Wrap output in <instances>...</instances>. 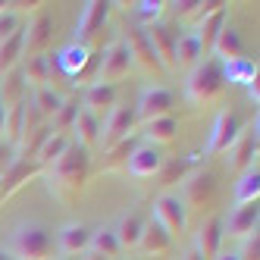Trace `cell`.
Segmentation results:
<instances>
[{"label":"cell","instance_id":"obj_1","mask_svg":"<svg viewBox=\"0 0 260 260\" xmlns=\"http://www.w3.org/2000/svg\"><path fill=\"white\" fill-rule=\"evenodd\" d=\"M44 176H47V188L57 201H66L72 204L82 188L88 185V176H91V151L79 144H69L66 154L57 157L50 166H44Z\"/></svg>","mask_w":260,"mask_h":260},{"label":"cell","instance_id":"obj_2","mask_svg":"<svg viewBox=\"0 0 260 260\" xmlns=\"http://www.w3.org/2000/svg\"><path fill=\"white\" fill-rule=\"evenodd\" d=\"M226 94V76H222V63L216 57L201 60L191 72L188 82H185V98L198 107H210Z\"/></svg>","mask_w":260,"mask_h":260},{"label":"cell","instance_id":"obj_3","mask_svg":"<svg viewBox=\"0 0 260 260\" xmlns=\"http://www.w3.org/2000/svg\"><path fill=\"white\" fill-rule=\"evenodd\" d=\"M13 260H50L57 245H53V232L44 222H19L10 235V248Z\"/></svg>","mask_w":260,"mask_h":260},{"label":"cell","instance_id":"obj_4","mask_svg":"<svg viewBox=\"0 0 260 260\" xmlns=\"http://www.w3.org/2000/svg\"><path fill=\"white\" fill-rule=\"evenodd\" d=\"M173 91L170 88H163V85H147L141 94H138V104L132 107L135 110V119L141 125L147 122H154V119H163V116H173Z\"/></svg>","mask_w":260,"mask_h":260},{"label":"cell","instance_id":"obj_5","mask_svg":"<svg viewBox=\"0 0 260 260\" xmlns=\"http://www.w3.org/2000/svg\"><path fill=\"white\" fill-rule=\"evenodd\" d=\"M135 125H138V119H135V110L132 107H113L107 113V122H101V147L104 151H110V147H116L119 141H125V138H132L135 135Z\"/></svg>","mask_w":260,"mask_h":260},{"label":"cell","instance_id":"obj_6","mask_svg":"<svg viewBox=\"0 0 260 260\" xmlns=\"http://www.w3.org/2000/svg\"><path fill=\"white\" fill-rule=\"evenodd\" d=\"M151 216H154L173 238L188 229V210H185V204H182L179 194H173V191H163V194L154 201V213H151Z\"/></svg>","mask_w":260,"mask_h":260},{"label":"cell","instance_id":"obj_7","mask_svg":"<svg viewBox=\"0 0 260 260\" xmlns=\"http://www.w3.org/2000/svg\"><path fill=\"white\" fill-rule=\"evenodd\" d=\"M50 38H53V19H50L47 13H41V10L31 13L25 28H22V60L41 57L44 47L50 44Z\"/></svg>","mask_w":260,"mask_h":260},{"label":"cell","instance_id":"obj_8","mask_svg":"<svg viewBox=\"0 0 260 260\" xmlns=\"http://www.w3.org/2000/svg\"><path fill=\"white\" fill-rule=\"evenodd\" d=\"M128 72H132V60H128V50L119 41H113L104 53H101V60H98V82L101 85H116L122 82Z\"/></svg>","mask_w":260,"mask_h":260},{"label":"cell","instance_id":"obj_9","mask_svg":"<svg viewBox=\"0 0 260 260\" xmlns=\"http://www.w3.org/2000/svg\"><path fill=\"white\" fill-rule=\"evenodd\" d=\"M110 7H113V4H107V0H88V4L82 7L79 25H76V44L91 47V41L104 31V25L110 19Z\"/></svg>","mask_w":260,"mask_h":260},{"label":"cell","instance_id":"obj_10","mask_svg":"<svg viewBox=\"0 0 260 260\" xmlns=\"http://www.w3.org/2000/svg\"><path fill=\"white\" fill-rule=\"evenodd\" d=\"M216 194V176L213 173H194L182 182L179 188V201L185 204V210H198V207H207Z\"/></svg>","mask_w":260,"mask_h":260},{"label":"cell","instance_id":"obj_11","mask_svg":"<svg viewBox=\"0 0 260 260\" xmlns=\"http://www.w3.org/2000/svg\"><path fill=\"white\" fill-rule=\"evenodd\" d=\"M144 35H147V41H151V50H154L160 69L163 72H176V38L179 35L173 31V25L154 22V25L144 28Z\"/></svg>","mask_w":260,"mask_h":260},{"label":"cell","instance_id":"obj_12","mask_svg":"<svg viewBox=\"0 0 260 260\" xmlns=\"http://www.w3.org/2000/svg\"><path fill=\"white\" fill-rule=\"evenodd\" d=\"M53 63H57V69L63 72V76H69V79H76L79 85H82V79H85V72L94 66V50L91 47H85V44H66L57 57H53Z\"/></svg>","mask_w":260,"mask_h":260},{"label":"cell","instance_id":"obj_13","mask_svg":"<svg viewBox=\"0 0 260 260\" xmlns=\"http://www.w3.org/2000/svg\"><path fill=\"white\" fill-rule=\"evenodd\" d=\"M226 166L235 173H245L251 166H257V122H254V128H241L238 138L229 144Z\"/></svg>","mask_w":260,"mask_h":260},{"label":"cell","instance_id":"obj_14","mask_svg":"<svg viewBox=\"0 0 260 260\" xmlns=\"http://www.w3.org/2000/svg\"><path fill=\"white\" fill-rule=\"evenodd\" d=\"M241 132V122L238 116L232 113V110H222V113L213 119L210 125V138H207V157H219V154H226L229 151V144L238 138Z\"/></svg>","mask_w":260,"mask_h":260},{"label":"cell","instance_id":"obj_15","mask_svg":"<svg viewBox=\"0 0 260 260\" xmlns=\"http://www.w3.org/2000/svg\"><path fill=\"white\" fill-rule=\"evenodd\" d=\"M125 50H128V60H132V69L138 66L141 72H160V63L154 57V50H151V41H147V35L141 25H132L125 31V38H122Z\"/></svg>","mask_w":260,"mask_h":260},{"label":"cell","instance_id":"obj_16","mask_svg":"<svg viewBox=\"0 0 260 260\" xmlns=\"http://www.w3.org/2000/svg\"><path fill=\"white\" fill-rule=\"evenodd\" d=\"M160 166H163V154H160V147L154 144H138L132 157H128L125 163V173L132 176V179H154L160 173Z\"/></svg>","mask_w":260,"mask_h":260},{"label":"cell","instance_id":"obj_17","mask_svg":"<svg viewBox=\"0 0 260 260\" xmlns=\"http://www.w3.org/2000/svg\"><path fill=\"white\" fill-rule=\"evenodd\" d=\"M257 226H260L257 204H245V207H235L229 216H222V235H229V238H245L257 232Z\"/></svg>","mask_w":260,"mask_h":260},{"label":"cell","instance_id":"obj_18","mask_svg":"<svg viewBox=\"0 0 260 260\" xmlns=\"http://www.w3.org/2000/svg\"><path fill=\"white\" fill-rule=\"evenodd\" d=\"M198 166H201V154H185V157H176V160H163L160 166V188H173V185H182L188 176L198 173Z\"/></svg>","mask_w":260,"mask_h":260},{"label":"cell","instance_id":"obj_19","mask_svg":"<svg viewBox=\"0 0 260 260\" xmlns=\"http://www.w3.org/2000/svg\"><path fill=\"white\" fill-rule=\"evenodd\" d=\"M173 241H176V238L151 216V219L144 222V232H141V238H138V251H141L144 257H163V254L173 251Z\"/></svg>","mask_w":260,"mask_h":260},{"label":"cell","instance_id":"obj_20","mask_svg":"<svg viewBox=\"0 0 260 260\" xmlns=\"http://www.w3.org/2000/svg\"><path fill=\"white\" fill-rule=\"evenodd\" d=\"M222 216L213 213L210 219H204L201 222V229H198V238H194V251L204 257V260H213L222 248Z\"/></svg>","mask_w":260,"mask_h":260},{"label":"cell","instance_id":"obj_21","mask_svg":"<svg viewBox=\"0 0 260 260\" xmlns=\"http://www.w3.org/2000/svg\"><path fill=\"white\" fill-rule=\"evenodd\" d=\"M91 226H85V222H69V226H63L57 232V238H53V245H57L60 254H85L88 245H91Z\"/></svg>","mask_w":260,"mask_h":260},{"label":"cell","instance_id":"obj_22","mask_svg":"<svg viewBox=\"0 0 260 260\" xmlns=\"http://www.w3.org/2000/svg\"><path fill=\"white\" fill-rule=\"evenodd\" d=\"M144 222H147V216H144L141 210H128V213H122V216H119L113 235H116V241H119L122 254L138 248V238H141V232H144Z\"/></svg>","mask_w":260,"mask_h":260},{"label":"cell","instance_id":"obj_23","mask_svg":"<svg viewBox=\"0 0 260 260\" xmlns=\"http://www.w3.org/2000/svg\"><path fill=\"white\" fill-rule=\"evenodd\" d=\"M116 107V85H101V82H91L85 88V98H82V110L88 113H110V110Z\"/></svg>","mask_w":260,"mask_h":260},{"label":"cell","instance_id":"obj_24","mask_svg":"<svg viewBox=\"0 0 260 260\" xmlns=\"http://www.w3.org/2000/svg\"><path fill=\"white\" fill-rule=\"evenodd\" d=\"M72 132H76L72 135V144L91 151V147L101 141V116H94V113H88V110L79 107V116H76V122H72Z\"/></svg>","mask_w":260,"mask_h":260},{"label":"cell","instance_id":"obj_25","mask_svg":"<svg viewBox=\"0 0 260 260\" xmlns=\"http://www.w3.org/2000/svg\"><path fill=\"white\" fill-rule=\"evenodd\" d=\"M226 22H229V10H226V7L216 10L213 16H207V19H201V22H198L194 38H198V44H201V53H204V57H207V53L213 50V44H216V38H219V31L226 28Z\"/></svg>","mask_w":260,"mask_h":260},{"label":"cell","instance_id":"obj_26","mask_svg":"<svg viewBox=\"0 0 260 260\" xmlns=\"http://www.w3.org/2000/svg\"><path fill=\"white\" fill-rule=\"evenodd\" d=\"M19 72H22V79H25V85L31 91L44 88L53 79V57H47V53H41V57H28V60H22Z\"/></svg>","mask_w":260,"mask_h":260},{"label":"cell","instance_id":"obj_27","mask_svg":"<svg viewBox=\"0 0 260 260\" xmlns=\"http://www.w3.org/2000/svg\"><path fill=\"white\" fill-rule=\"evenodd\" d=\"M41 173H44V170H41L38 160H16V163L10 166V173L4 176V194H0V198H10L13 191H19L28 179L41 176Z\"/></svg>","mask_w":260,"mask_h":260},{"label":"cell","instance_id":"obj_28","mask_svg":"<svg viewBox=\"0 0 260 260\" xmlns=\"http://www.w3.org/2000/svg\"><path fill=\"white\" fill-rule=\"evenodd\" d=\"M204 60L201 44L194 38V31H185L176 38V72H191L198 63Z\"/></svg>","mask_w":260,"mask_h":260},{"label":"cell","instance_id":"obj_29","mask_svg":"<svg viewBox=\"0 0 260 260\" xmlns=\"http://www.w3.org/2000/svg\"><path fill=\"white\" fill-rule=\"evenodd\" d=\"M25 91H28V85H25V79H22L19 66L0 76V104H4V110L22 104V101H25Z\"/></svg>","mask_w":260,"mask_h":260},{"label":"cell","instance_id":"obj_30","mask_svg":"<svg viewBox=\"0 0 260 260\" xmlns=\"http://www.w3.org/2000/svg\"><path fill=\"white\" fill-rule=\"evenodd\" d=\"M210 53H216V60H219V63L241 60V57H245V44H241V35L226 22V28L219 31V38H216V44H213Z\"/></svg>","mask_w":260,"mask_h":260},{"label":"cell","instance_id":"obj_31","mask_svg":"<svg viewBox=\"0 0 260 260\" xmlns=\"http://www.w3.org/2000/svg\"><path fill=\"white\" fill-rule=\"evenodd\" d=\"M141 135L147 138V144H154V147H160V144H173L176 135H179V122H176V116L154 119V122L141 125Z\"/></svg>","mask_w":260,"mask_h":260},{"label":"cell","instance_id":"obj_32","mask_svg":"<svg viewBox=\"0 0 260 260\" xmlns=\"http://www.w3.org/2000/svg\"><path fill=\"white\" fill-rule=\"evenodd\" d=\"M222 76H226V85H251L257 82V60H232V63H222Z\"/></svg>","mask_w":260,"mask_h":260},{"label":"cell","instance_id":"obj_33","mask_svg":"<svg viewBox=\"0 0 260 260\" xmlns=\"http://www.w3.org/2000/svg\"><path fill=\"white\" fill-rule=\"evenodd\" d=\"M88 251L101 254L104 260H119V257H122V248H119V241H116L113 229H107V226H101V229L91 232V245H88Z\"/></svg>","mask_w":260,"mask_h":260},{"label":"cell","instance_id":"obj_34","mask_svg":"<svg viewBox=\"0 0 260 260\" xmlns=\"http://www.w3.org/2000/svg\"><path fill=\"white\" fill-rule=\"evenodd\" d=\"M260 201V170L251 166V170L241 173L238 185H235V204L245 207V204H257Z\"/></svg>","mask_w":260,"mask_h":260},{"label":"cell","instance_id":"obj_35","mask_svg":"<svg viewBox=\"0 0 260 260\" xmlns=\"http://www.w3.org/2000/svg\"><path fill=\"white\" fill-rule=\"evenodd\" d=\"M138 147V138L132 135V138H125V141H119L116 147H110V151H104L107 154V160L101 163V173H116V170H125V163H128V157H132V151Z\"/></svg>","mask_w":260,"mask_h":260},{"label":"cell","instance_id":"obj_36","mask_svg":"<svg viewBox=\"0 0 260 260\" xmlns=\"http://www.w3.org/2000/svg\"><path fill=\"white\" fill-rule=\"evenodd\" d=\"M69 144H72V135L50 132V138L41 144V151H38V157H35V160H38V163H41V170H44V166H50L57 157H63V154H66V147H69Z\"/></svg>","mask_w":260,"mask_h":260},{"label":"cell","instance_id":"obj_37","mask_svg":"<svg viewBox=\"0 0 260 260\" xmlns=\"http://www.w3.org/2000/svg\"><path fill=\"white\" fill-rule=\"evenodd\" d=\"M19 63H22V28L16 31L10 41L0 44V76L10 72V69H16Z\"/></svg>","mask_w":260,"mask_h":260},{"label":"cell","instance_id":"obj_38","mask_svg":"<svg viewBox=\"0 0 260 260\" xmlns=\"http://www.w3.org/2000/svg\"><path fill=\"white\" fill-rule=\"evenodd\" d=\"M79 116V101H63V107L47 119L50 125V132H60V135H69L72 132V122H76Z\"/></svg>","mask_w":260,"mask_h":260},{"label":"cell","instance_id":"obj_39","mask_svg":"<svg viewBox=\"0 0 260 260\" xmlns=\"http://www.w3.org/2000/svg\"><path fill=\"white\" fill-rule=\"evenodd\" d=\"M28 101H31L35 107H38V110H41V116H44V119H50V116H53V113H57V110L63 107V98H60V94H57V91H53L50 85H44V88H35Z\"/></svg>","mask_w":260,"mask_h":260},{"label":"cell","instance_id":"obj_40","mask_svg":"<svg viewBox=\"0 0 260 260\" xmlns=\"http://www.w3.org/2000/svg\"><path fill=\"white\" fill-rule=\"evenodd\" d=\"M166 7H170V4H163V0H141V4H135V16L144 22L141 28L160 22V16H163V10H166Z\"/></svg>","mask_w":260,"mask_h":260},{"label":"cell","instance_id":"obj_41","mask_svg":"<svg viewBox=\"0 0 260 260\" xmlns=\"http://www.w3.org/2000/svg\"><path fill=\"white\" fill-rule=\"evenodd\" d=\"M22 25H19V16H16L13 10H7V13H0V44L4 41H10L16 31H19Z\"/></svg>","mask_w":260,"mask_h":260},{"label":"cell","instance_id":"obj_42","mask_svg":"<svg viewBox=\"0 0 260 260\" xmlns=\"http://www.w3.org/2000/svg\"><path fill=\"white\" fill-rule=\"evenodd\" d=\"M238 257H241V260H260V235H257V232H251V235L241 238Z\"/></svg>","mask_w":260,"mask_h":260},{"label":"cell","instance_id":"obj_43","mask_svg":"<svg viewBox=\"0 0 260 260\" xmlns=\"http://www.w3.org/2000/svg\"><path fill=\"white\" fill-rule=\"evenodd\" d=\"M13 163H16V151H13L7 141H0V176H7Z\"/></svg>","mask_w":260,"mask_h":260},{"label":"cell","instance_id":"obj_44","mask_svg":"<svg viewBox=\"0 0 260 260\" xmlns=\"http://www.w3.org/2000/svg\"><path fill=\"white\" fill-rule=\"evenodd\" d=\"M198 4H201V0H182V4H173V10H176L179 19H194Z\"/></svg>","mask_w":260,"mask_h":260},{"label":"cell","instance_id":"obj_45","mask_svg":"<svg viewBox=\"0 0 260 260\" xmlns=\"http://www.w3.org/2000/svg\"><path fill=\"white\" fill-rule=\"evenodd\" d=\"M248 98H251L254 104L260 101V82H251V85H248Z\"/></svg>","mask_w":260,"mask_h":260},{"label":"cell","instance_id":"obj_46","mask_svg":"<svg viewBox=\"0 0 260 260\" xmlns=\"http://www.w3.org/2000/svg\"><path fill=\"white\" fill-rule=\"evenodd\" d=\"M213 260H241V257H238V251H226V254L219 251V254H216Z\"/></svg>","mask_w":260,"mask_h":260},{"label":"cell","instance_id":"obj_47","mask_svg":"<svg viewBox=\"0 0 260 260\" xmlns=\"http://www.w3.org/2000/svg\"><path fill=\"white\" fill-rule=\"evenodd\" d=\"M182 260H204V257H201V254H198L194 248H188V251H185V257H182Z\"/></svg>","mask_w":260,"mask_h":260},{"label":"cell","instance_id":"obj_48","mask_svg":"<svg viewBox=\"0 0 260 260\" xmlns=\"http://www.w3.org/2000/svg\"><path fill=\"white\" fill-rule=\"evenodd\" d=\"M4 119H7V110H4V104H0V141H4Z\"/></svg>","mask_w":260,"mask_h":260},{"label":"cell","instance_id":"obj_49","mask_svg":"<svg viewBox=\"0 0 260 260\" xmlns=\"http://www.w3.org/2000/svg\"><path fill=\"white\" fill-rule=\"evenodd\" d=\"M82 260H104V257H101V254H94V251H85V257H82Z\"/></svg>","mask_w":260,"mask_h":260},{"label":"cell","instance_id":"obj_50","mask_svg":"<svg viewBox=\"0 0 260 260\" xmlns=\"http://www.w3.org/2000/svg\"><path fill=\"white\" fill-rule=\"evenodd\" d=\"M0 260H13V254H10V251H7L4 245H0Z\"/></svg>","mask_w":260,"mask_h":260},{"label":"cell","instance_id":"obj_51","mask_svg":"<svg viewBox=\"0 0 260 260\" xmlns=\"http://www.w3.org/2000/svg\"><path fill=\"white\" fill-rule=\"evenodd\" d=\"M10 10V0H0V13H7Z\"/></svg>","mask_w":260,"mask_h":260},{"label":"cell","instance_id":"obj_52","mask_svg":"<svg viewBox=\"0 0 260 260\" xmlns=\"http://www.w3.org/2000/svg\"><path fill=\"white\" fill-rule=\"evenodd\" d=\"M0 194H4V176H0Z\"/></svg>","mask_w":260,"mask_h":260},{"label":"cell","instance_id":"obj_53","mask_svg":"<svg viewBox=\"0 0 260 260\" xmlns=\"http://www.w3.org/2000/svg\"><path fill=\"white\" fill-rule=\"evenodd\" d=\"M60 260H69V257H60Z\"/></svg>","mask_w":260,"mask_h":260}]
</instances>
